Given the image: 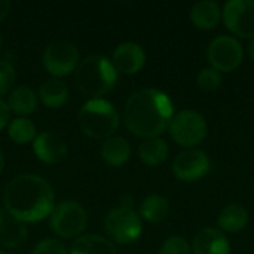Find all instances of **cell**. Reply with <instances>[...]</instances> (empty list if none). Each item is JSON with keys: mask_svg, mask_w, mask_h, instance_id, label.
I'll return each mask as SVG.
<instances>
[{"mask_svg": "<svg viewBox=\"0 0 254 254\" xmlns=\"http://www.w3.org/2000/svg\"><path fill=\"white\" fill-rule=\"evenodd\" d=\"M196 83L199 89H202L204 92H213L220 88L222 74L213 67H204L196 76Z\"/></svg>", "mask_w": 254, "mask_h": 254, "instance_id": "d4e9b609", "label": "cell"}, {"mask_svg": "<svg viewBox=\"0 0 254 254\" xmlns=\"http://www.w3.org/2000/svg\"><path fill=\"white\" fill-rule=\"evenodd\" d=\"M222 19V9L214 0L196 1L190 9V21L199 30H213Z\"/></svg>", "mask_w": 254, "mask_h": 254, "instance_id": "9a60e30c", "label": "cell"}, {"mask_svg": "<svg viewBox=\"0 0 254 254\" xmlns=\"http://www.w3.org/2000/svg\"><path fill=\"white\" fill-rule=\"evenodd\" d=\"M3 205L13 219L22 223H36L51 216L55 207V193L43 177L19 174L6 185Z\"/></svg>", "mask_w": 254, "mask_h": 254, "instance_id": "6da1fadb", "label": "cell"}, {"mask_svg": "<svg viewBox=\"0 0 254 254\" xmlns=\"http://www.w3.org/2000/svg\"><path fill=\"white\" fill-rule=\"evenodd\" d=\"M4 214H6V210L0 207V223H1V220H3V217H4Z\"/></svg>", "mask_w": 254, "mask_h": 254, "instance_id": "d6a6232c", "label": "cell"}, {"mask_svg": "<svg viewBox=\"0 0 254 254\" xmlns=\"http://www.w3.org/2000/svg\"><path fill=\"white\" fill-rule=\"evenodd\" d=\"M192 253L231 254V243L219 228H205L195 235Z\"/></svg>", "mask_w": 254, "mask_h": 254, "instance_id": "5bb4252c", "label": "cell"}, {"mask_svg": "<svg viewBox=\"0 0 254 254\" xmlns=\"http://www.w3.org/2000/svg\"><path fill=\"white\" fill-rule=\"evenodd\" d=\"M210 159L202 150L190 149L180 152L173 161V173L182 182L201 180L210 171Z\"/></svg>", "mask_w": 254, "mask_h": 254, "instance_id": "8fae6325", "label": "cell"}, {"mask_svg": "<svg viewBox=\"0 0 254 254\" xmlns=\"http://www.w3.org/2000/svg\"><path fill=\"white\" fill-rule=\"evenodd\" d=\"M0 254H9V253H6V252H0Z\"/></svg>", "mask_w": 254, "mask_h": 254, "instance_id": "e575fe53", "label": "cell"}, {"mask_svg": "<svg viewBox=\"0 0 254 254\" xmlns=\"http://www.w3.org/2000/svg\"><path fill=\"white\" fill-rule=\"evenodd\" d=\"M104 229L113 244L128 246L135 243L143 232L141 217L132 207L119 205L106 216Z\"/></svg>", "mask_w": 254, "mask_h": 254, "instance_id": "5b68a950", "label": "cell"}, {"mask_svg": "<svg viewBox=\"0 0 254 254\" xmlns=\"http://www.w3.org/2000/svg\"><path fill=\"white\" fill-rule=\"evenodd\" d=\"M52 232L64 240L79 238L88 226V214L76 201H63L57 204L49 216Z\"/></svg>", "mask_w": 254, "mask_h": 254, "instance_id": "8992f818", "label": "cell"}, {"mask_svg": "<svg viewBox=\"0 0 254 254\" xmlns=\"http://www.w3.org/2000/svg\"><path fill=\"white\" fill-rule=\"evenodd\" d=\"M207 57L210 61V67H213L219 73H229L238 68L243 63L244 49L235 37L222 34L210 43L207 49Z\"/></svg>", "mask_w": 254, "mask_h": 254, "instance_id": "9c48e42d", "label": "cell"}, {"mask_svg": "<svg viewBox=\"0 0 254 254\" xmlns=\"http://www.w3.org/2000/svg\"><path fill=\"white\" fill-rule=\"evenodd\" d=\"M10 119V109L7 106V101L0 97V131L9 125Z\"/></svg>", "mask_w": 254, "mask_h": 254, "instance_id": "f1b7e54d", "label": "cell"}, {"mask_svg": "<svg viewBox=\"0 0 254 254\" xmlns=\"http://www.w3.org/2000/svg\"><path fill=\"white\" fill-rule=\"evenodd\" d=\"M140 159L149 167H158L168 158V144L161 137L144 138L138 146Z\"/></svg>", "mask_w": 254, "mask_h": 254, "instance_id": "7402d4cb", "label": "cell"}, {"mask_svg": "<svg viewBox=\"0 0 254 254\" xmlns=\"http://www.w3.org/2000/svg\"><path fill=\"white\" fill-rule=\"evenodd\" d=\"M27 237L28 231L25 228V223L13 219L6 213L0 223V244L4 249L16 250L25 244Z\"/></svg>", "mask_w": 254, "mask_h": 254, "instance_id": "e0dca14e", "label": "cell"}, {"mask_svg": "<svg viewBox=\"0 0 254 254\" xmlns=\"http://www.w3.org/2000/svg\"><path fill=\"white\" fill-rule=\"evenodd\" d=\"M76 85L79 91L91 98H101L112 91L118 80V71L112 61L103 55H88L76 68Z\"/></svg>", "mask_w": 254, "mask_h": 254, "instance_id": "3957f363", "label": "cell"}, {"mask_svg": "<svg viewBox=\"0 0 254 254\" xmlns=\"http://www.w3.org/2000/svg\"><path fill=\"white\" fill-rule=\"evenodd\" d=\"M3 170H4V158H3V153L0 150V174L3 173Z\"/></svg>", "mask_w": 254, "mask_h": 254, "instance_id": "1f68e13d", "label": "cell"}, {"mask_svg": "<svg viewBox=\"0 0 254 254\" xmlns=\"http://www.w3.org/2000/svg\"><path fill=\"white\" fill-rule=\"evenodd\" d=\"M7 135L16 144H27L34 141L37 128L28 118H15L7 125Z\"/></svg>", "mask_w": 254, "mask_h": 254, "instance_id": "cb8c5ba5", "label": "cell"}, {"mask_svg": "<svg viewBox=\"0 0 254 254\" xmlns=\"http://www.w3.org/2000/svg\"><path fill=\"white\" fill-rule=\"evenodd\" d=\"M42 63L52 77L61 79L71 71H76L80 63V54L74 43L68 40H57L46 46Z\"/></svg>", "mask_w": 254, "mask_h": 254, "instance_id": "ba28073f", "label": "cell"}, {"mask_svg": "<svg viewBox=\"0 0 254 254\" xmlns=\"http://www.w3.org/2000/svg\"><path fill=\"white\" fill-rule=\"evenodd\" d=\"M79 127L94 140H107L119 128V113L116 107L104 98H91L79 110Z\"/></svg>", "mask_w": 254, "mask_h": 254, "instance_id": "277c9868", "label": "cell"}, {"mask_svg": "<svg viewBox=\"0 0 254 254\" xmlns=\"http://www.w3.org/2000/svg\"><path fill=\"white\" fill-rule=\"evenodd\" d=\"M222 18L232 34L241 39L254 37V0H229L222 9Z\"/></svg>", "mask_w": 254, "mask_h": 254, "instance_id": "30bf717a", "label": "cell"}, {"mask_svg": "<svg viewBox=\"0 0 254 254\" xmlns=\"http://www.w3.org/2000/svg\"><path fill=\"white\" fill-rule=\"evenodd\" d=\"M12 3L9 0H0V22L7 16V13L10 12Z\"/></svg>", "mask_w": 254, "mask_h": 254, "instance_id": "f546056e", "label": "cell"}, {"mask_svg": "<svg viewBox=\"0 0 254 254\" xmlns=\"http://www.w3.org/2000/svg\"><path fill=\"white\" fill-rule=\"evenodd\" d=\"M110 61L118 73L135 74L143 68L146 63V54L138 43L124 42L115 49Z\"/></svg>", "mask_w": 254, "mask_h": 254, "instance_id": "4fadbf2b", "label": "cell"}, {"mask_svg": "<svg viewBox=\"0 0 254 254\" xmlns=\"http://www.w3.org/2000/svg\"><path fill=\"white\" fill-rule=\"evenodd\" d=\"M7 106L16 118H27L37 109V95L28 86H16L7 95Z\"/></svg>", "mask_w": 254, "mask_h": 254, "instance_id": "ac0fdd59", "label": "cell"}, {"mask_svg": "<svg viewBox=\"0 0 254 254\" xmlns=\"http://www.w3.org/2000/svg\"><path fill=\"white\" fill-rule=\"evenodd\" d=\"M159 254H192V247L185 238L176 235V237L167 238L162 243L159 249Z\"/></svg>", "mask_w": 254, "mask_h": 254, "instance_id": "4316f807", "label": "cell"}, {"mask_svg": "<svg viewBox=\"0 0 254 254\" xmlns=\"http://www.w3.org/2000/svg\"><path fill=\"white\" fill-rule=\"evenodd\" d=\"M174 116L170 97L155 88H144L134 92L125 103L124 121L128 131L137 137H159Z\"/></svg>", "mask_w": 254, "mask_h": 254, "instance_id": "7a4b0ae2", "label": "cell"}, {"mask_svg": "<svg viewBox=\"0 0 254 254\" xmlns=\"http://www.w3.org/2000/svg\"><path fill=\"white\" fill-rule=\"evenodd\" d=\"M31 254H68V250L60 240L45 238L34 246Z\"/></svg>", "mask_w": 254, "mask_h": 254, "instance_id": "83f0119b", "label": "cell"}, {"mask_svg": "<svg viewBox=\"0 0 254 254\" xmlns=\"http://www.w3.org/2000/svg\"><path fill=\"white\" fill-rule=\"evenodd\" d=\"M247 223H249V213L240 204L226 205L217 217V226L223 234L240 232L247 226Z\"/></svg>", "mask_w": 254, "mask_h": 254, "instance_id": "44dd1931", "label": "cell"}, {"mask_svg": "<svg viewBox=\"0 0 254 254\" xmlns=\"http://www.w3.org/2000/svg\"><path fill=\"white\" fill-rule=\"evenodd\" d=\"M249 55H250V58L254 61V37L250 39V43H249Z\"/></svg>", "mask_w": 254, "mask_h": 254, "instance_id": "4dcf8cb0", "label": "cell"}, {"mask_svg": "<svg viewBox=\"0 0 254 254\" xmlns=\"http://www.w3.org/2000/svg\"><path fill=\"white\" fill-rule=\"evenodd\" d=\"M168 129L171 138L179 146L193 147L205 140L208 125L201 113L195 110H182L173 116Z\"/></svg>", "mask_w": 254, "mask_h": 254, "instance_id": "52a82bcc", "label": "cell"}, {"mask_svg": "<svg viewBox=\"0 0 254 254\" xmlns=\"http://www.w3.org/2000/svg\"><path fill=\"white\" fill-rule=\"evenodd\" d=\"M100 155L106 164L112 167H121L127 164L131 156V144L121 135H112L103 141Z\"/></svg>", "mask_w": 254, "mask_h": 254, "instance_id": "2e32d148", "label": "cell"}, {"mask_svg": "<svg viewBox=\"0 0 254 254\" xmlns=\"http://www.w3.org/2000/svg\"><path fill=\"white\" fill-rule=\"evenodd\" d=\"M68 254H118V252L109 238L91 234L76 238Z\"/></svg>", "mask_w": 254, "mask_h": 254, "instance_id": "d6986e66", "label": "cell"}, {"mask_svg": "<svg viewBox=\"0 0 254 254\" xmlns=\"http://www.w3.org/2000/svg\"><path fill=\"white\" fill-rule=\"evenodd\" d=\"M15 76L13 64L9 60H0V97L12 91Z\"/></svg>", "mask_w": 254, "mask_h": 254, "instance_id": "484cf974", "label": "cell"}, {"mask_svg": "<svg viewBox=\"0 0 254 254\" xmlns=\"http://www.w3.org/2000/svg\"><path fill=\"white\" fill-rule=\"evenodd\" d=\"M39 97L42 103L51 109L61 107L68 98V86L58 77H49L42 82L39 88Z\"/></svg>", "mask_w": 254, "mask_h": 254, "instance_id": "ffe728a7", "label": "cell"}, {"mask_svg": "<svg viewBox=\"0 0 254 254\" xmlns=\"http://www.w3.org/2000/svg\"><path fill=\"white\" fill-rule=\"evenodd\" d=\"M1 51H3V37L0 34V55H1Z\"/></svg>", "mask_w": 254, "mask_h": 254, "instance_id": "836d02e7", "label": "cell"}, {"mask_svg": "<svg viewBox=\"0 0 254 254\" xmlns=\"http://www.w3.org/2000/svg\"><path fill=\"white\" fill-rule=\"evenodd\" d=\"M31 144H33V152L37 156V159L49 165H55L61 162L65 158L67 150H68L65 140L51 131L39 132Z\"/></svg>", "mask_w": 254, "mask_h": 254, "instance_id": "7c38bea8", "label": "cell"}, {"mask_svg": "<svg viewBox=\"0 0 254 254\" xmlns=\"http://www.w3.org/2000/svg\"><path fill=\"white\" fill-rule=\"evenodd\" d=\"M170 216V202L161 195H149L140 205V217L150 223H161Z\"/></svg>", "mask_w": 254, "mask_h": 254, "instance_id": "603a6c76", "label": "cell"}]
</instances>
